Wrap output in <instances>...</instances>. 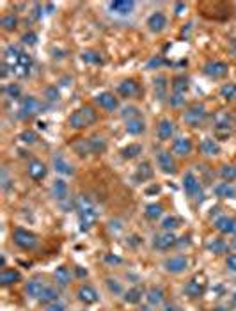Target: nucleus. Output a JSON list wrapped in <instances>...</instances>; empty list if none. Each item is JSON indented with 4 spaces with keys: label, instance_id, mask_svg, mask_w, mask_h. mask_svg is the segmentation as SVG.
Returning <instances> with one entry per match:
<instances>
[{
    "label": "nucleus",
    "instance_id": "obj_16",
    "mask_svg": "<svg viewBox=\"0 0 236 311\" xmlns=\"http://www.w3.org/2000/svg\"><path fill=\"white\" fill-rule=\"evenodd\" d=\"M27 175L34 182H41V180L47 178L48 175V167L41 162V160H30L29 166H27Z\"/></svg>",
    "mask_w": 236,
    "mask_h": 311
},
{
    "label": "nucleus",
    "instance_id": "obj_24",
    "mask_svg": "<svg viewBox=\"0 0 236 311\" xmlns=\"http://www.w3.org/2000/svg\"><path fill=\"white\" fill-rule=\"evenodd\" d=\"M199 149H201V153L204 155V157H217V155H220V151H222L219 142H217L215 139H211V137L202 139L201 144H199Z\"/></svg>",
    "mask_w": 236,
    "mask_h": 311
},
{
    "label": "nucleus",
    "instance_id": "obj_31",
    "mask_svg": "<svg viewBox=\"0 0 236 311\" xmlns=\"http://www.w3.org/2000/svg\"><path fill=\"white\" fill-rule=\"evenodd\" d=\"M124 130H126L130 135H142L146 132V123H144L142 118H135V120H128L124 124Z\"/></svg>",
    "mask_w": 236,
    "mask_h": 311
},
{
    "label": "nucleus",
    "instance_id": "obj_53",
    "mask_svg": "<svg viewBox=\"0 0 236 311\" xmlns=\"http://www.w3.org/2000/svg\"><path fill=\"white\" fill-rule=\"evenodd\" d=\"M45 96H47V100L50 103L59 102V89H57V87H48V89L45 91Z\"/></svg>",
    "mask_w": 236,
    "mask_h": 311
},
{
    "label": "nucleus",
    "instance_id": "obj_49",
    "mask_svg": "<svg viewBox=\"0 0 236 311\" xmlns=\"http://www.w3.org/2000/svg\"><path fill=\"white\" fill-rule=\"evenodd\" d=\"M82 61H84V62H87V64H101L103 62V61H101V57L98 56L96 52H84V54H82Z\"/></svg>",
    "mask_w": 236,
    "mask_h": 311
},
{
    "label": "nucleus",
    "instance_id": "obj_14",
    "mask_svg": "<svg viewBox=\"0 0 236 311\" xmlns=\"http://www.w3.org/2000/svg\"><path fill=\"white\" fill-rule=\"evenodd\" d=\"M76 299L80 301L85 306H91V304H96L100 301V295H98L96 288L91 285H82L78 290H76Z\"/></svg>",
    "mask_w": 236,
    "mask_h": 311
},
{
    "label": "nucleus",
    "instance_id": "obj_60",
    "mask_svg": "<svg viewBox=\"0 0 236 311\" xmlns=\"http://www.w3.org/2000/svg\"><path fill=\"white\" fill-rule=\"evenodd\" d=\"M76 276H78V277H87V270H84L82 267H76Z\"/></svg>",
    "mask_w": 236,
    "mask_h": 311
},
{
    "label": "nucleus",
    "instance_id": "obj_9",
    "mask_svg": "<svg viewBox=\"0 0 236 311\" xmlns=\"http://www.w3.org/2000/svg\"><path fill=\"white\" fill-rule=\"evenodd\" d=\"M229 71V66L222 61H210V62L204 64V68H202V73L206 75V77L213 78V80H219V78H224L228 75Z\"/></svg>",
    "mask_w": 236,
    "mask_h": 311
},
{
    "label": "nucleus",
    "instance_id": "obj_59",
    "mask_svg": "<svg viewBox=\"0 0 236 311\" xmlns=\"http://www.w3.org/2000/svg\"><path fill=\"white\" fill-rule=\"evenodd\" d=\"M183 11H186V4H185V2H179V4L174 5V13H176V16H181Z\"/></svg>",
    "mask_w": 236,
    "mask_h": 311
},
{
    "label": "nucleus",
    "instance_id": "obj_57",
    "mask_svg": "<svg viewBox=\"0 0 236 311\" xmlns=\"http://www.w3.org/2000/svg\"><path fill=\"white\" fill-rule=\"evenodd\" d=\"M9 187H11V180H9V176H7V171L2 169V188L9 190Z\"/></svg>",
    "mask_w": 236,
    "mask_h": 311
},
{
    "label": "nucleus",
    "instance_id": "obj_15",
    "mask_svg": "<svg viewBox=\"0 0 236 311\" xmlns=\"http://www.w3.org/2000/svg\"><path fill=\"white\" fill-rule=\"evenodd\" d=\"M96 103L107 112H114L119 109V100L114 96V93H109V91H103V93L96 94Z\"/></svg>",
    "mask_w": 236,
    "mask_h": 311
},
{
    "label": "nucleus",
    "instance_id": "obj_33",
    "mask_svg": "<svg viewBox=\"0 0 236 311\" xmlns=\"http://www.w3.org/2000/svg\"><path fill=\"white\" fill-rule=\"evenodd\" d=\"M54 277L59 286H67L69 281H71V272H69V269H66V267L60 265V267H57V269L54 270Z\"/></svg>",
    "mask_w": 236,
    "mask_h": 311
},
{
    "label": "nucleus",
    "instance_id": "obj_2",
    "mask_svg": "<svg viewBox=\"0 0 236 311\" xmlns=\"http://www.w3.org/2000/svg\"><path fill=\"white\" fill-rule=\"evenodd\" d=\"M76 210H78V224H80V231H89L96 224L100 212L94 206V203L89 197L80 196L76 199Z\"/></svg>",
    "mask_w": 236,
    "mask_h": 311
},
{
    "label": "nucleus",
    "instance_id": "obj_62",
    "mask_svg": "<svg viewBox=\"0 0 236 311\" xmlns=\"http://www.w3.org/2000/svg\"><path fill=\"white\" fill-rule=\"evenodd\" d=\"M231 306L236 308V294H233V297H231Z\"/></svg>",
    "mask_w": 236,
    "mask_h": 311
},
{
    "label": "nucleus",
    "instance_id": "obj_7",
    "mask_svg": "<svg viewBox=\"0 0 236 311\" xmlns=\"http://www.w3.org/2000/svg\"><path fill=\"white\" fill-rule=\"evenodd\" d=\"M43 105L41 102H39L36 96H25V98H21L20 102V109H18V112H20V118L21 120H30V118H34V116H38L39 112H41Z\"/></svg>",
    "mask_w": 236,
    "mask_h": 311
},
{
    "label": "nucleus",
    "instance_id": "obj_51",
    "mask_svg": "<svg viewBox=\"0 0 236 311\" xmlns=\"http://www.w3.org/2000/svg\"><path fill=\"white\" fill-rule=\"evenodd\" d=\"M186 102L185 94H177V93H173L171 94V98H169V103H171V107H174V109H179V107H183Z\"/></svg>",
    "mask_w": 236,
    "mask_h": 311
},
{
    "label": "nucleus",
    "instance_id": "obj_25",
    "mask_svg": "<svg viewBox=\"0 0 236 311\" xmlns=\"http://www.w3.org/2000/svg\"><path fill=\"white\" fill-rule=\"evenodd\" d=\"M50 192H52V197H54V199L66 201L67 199V194H69V187H67V184L64 182L62 178H57L54 184H52Z\"/></svg>",
    "mask_w": 236,
    "mask_h": 311
},
{
    "label": "nucleus",
    "instance_id": "obj_29",
    "mask_svg": "<svg viewBox=\"0 0 236 311\" xmlns=\"http://www.w3.org/2000/svg\"><path fill=\"white\" fill-rule=\"evenodd\" d=\"M213 192H215L217 197H222V199H235L236 197V187L233 184H226V182L215 185Z\"/></svg>",
    "mask_w": 236,
    "mask_h": 311
},
{
    "label": "nucleus",
    "instance_id": "obj_38",
    "mask_svg": "<svg viewBox=\"0 0 236 311\" xmlns=\"http://www.w3.org/2000/svg\"><path fill=\"white\" fill-rule=\"evenodd\" d=\"M206 249L211 254H224V252L228 251V244L224 242L222 239H211L206 244Z\"/></svg>",
    "mask_w": 236,
    "mask_h": 311
},
{
    "label": "nucleus",
    "instance_id": "obj_42",
    "mask_svg": "<svg viewBox=\"0 0 236 311\" xmlns=\"http://www.w3.org/2000/svg\"><path fill=\"white\" fill-rule=\"evenodd\" d=\"M188 91V78L186 77H176L173 80V93L177 94H186Z\"/></svg>",
    "mask_w": 236,
    "mask_h": 311
},
{
    "label": "nucleus",
    "instance_id": "obj_34",
    "mask_svg": "<svg viewBox=\"0 0 236 311\" xmlns=\"http://www.w3.org/2000/svg\"><path fill=\"white\" fill-rule=\"evenodd\" d=\"M167 77L165 75H158L155 78V93H156V98L164 100L167 96V89H169V84H167Z\"/></svg>",
    "mask_w": 236,
    "mask_h": 311
},
{
    "label": "nucleus",
    "instance_id": "obj_48",
    "mask_svg": "<svg viewBox=\"0 0 236 311\" xmlns=\"http://www.w3.org/2000/svg\"><path fill=\"white\" fill-rule=\"evenodd\" d=\"M176 228H179V219H177L176 215L165 217L164 221H162V230L164 231H173V230H176Z\"/></svg>",
    "mask_w": 236,
    "mask_h": 311
},
{
    "label": "nucleus",
    "instance_id": "obj_55",
    "mask_svg": "<svg viewBox=\"0 0 236 311\" xmlns=\"http://www.w3.org/2000/svg\"><path fill=\"white\" fill-rule=\"evenodd\" d=\"M164 64H167L165 59H162V57H153V59L148 62V68H160V66H164Z\"/></svg>",
    "mask_w": 236,
    "mask_h": 311
},
{
    "label": "nucleus",
    "instance_id": "obj_40",
    "mask_svg": "<svg viewBox=\"0 0 236 311\" xmlns=\"http://www.w3.org/2000/svg\"><path fill=\"white\" fill-rule=\"evenodd\" d=\"M146 219L149 221H156V219H160L164 215V206L160 203H151V205L146 206V212H144Z\"/></svg>",
    "mask_w": 236,
    "mask_h": 311
},
{
    "label": "nucleus",
    "instance_id": "obj_46",
    "mask_svg": "<svg viewBox=\"0 0 236 311\" xmlns=\"http://www.w3.org/2000/svg\"><path fill=\"white\" fill-rule=\"evenodd\" d=\"M18 141H21L23 144H36L38 142V133L34 132V130H23L18 135Z\"/></svg>",
    "mask_w": 236,
    "mask_h": 311
},
{
    "label": "nucleus",
    "instance_id": "obj_18",
    "mask_svg": "<svg viewBox=\"0 0 236 311\" xmlns=\"http://www.w3.org/2000/svg\"><path fill=\"white\" fill-rule=\"evenodd\" d=\"M118 93L121 94L122 98H135L140 93V85L133 80V78H126L118 85Z\"/></svg>",
    "mask_w": 236,
    "mask_h": 311
},
{
    "label": "nucleus",
    "instance_id": "obj_43",
    "mask_svg": "<svg viewBox=\"0 0 236 311\" xmlns=\"http://www.w3.org/2000/svg\"><path fill=\"white\" fill-rule=\"evenodd\" d=\"M0 25H2L4 30L11 32V30H14L18 27V18L14 14H4V16L0 18Z\"/></svg>",
    "mask_w": 236,
    "mask_h": 311
},
{
    "label": "nucleus",
    "instance_id": "obj_32",
    "mask_svg": "<svg viewBox=\"0 0 236 311\" xmlns=\"http://www.w3.org/2000/svg\"><path fill=\"white\" fill-rule=\"evenodd\" d=\"M153 175H155V171L151 169V164H149V162H142L139 167H137V173H135V182L144 184V182L151 180Z\"/></svg>",
    "mask_w": 236,
    "mask_h": 311
},
{
    "label": "nucleus",
    "instance_id": "obj_28",
    "mask_svg": "<svg viewBox=\"0 0 236 311\" xmlns=\"http://www.w3.org/2000/svg\"><path fill=\"white\" fill-rule=\"evenodd\" d=\"M21 279V274L18 269H4L0 272V285L2 286H11Z\"/></svg>",
    "mask_w": 236,
    "mask_h": 311
},
{
    "label": "nucleus",
    "instance_id": "obj_17",
    "mask_svg": "<svg viewBox=\"0 0 236 311\" xmlns=\"http://www.w3.org/2000/svg\"><path fill=\"white\" fill-rule=\"evenodd\" d=\"M52 164H54L55 173H59V175H64V176L75 175V167L62 157V153H55L54 157H52Z\"/></svg>",
    "mask_w": 236,
    "mask_h": 311
},
{
    "label": "nucleus",
    "instance_id": "obj_39",
    "mask_svg": "<svg viewBox=\"0 0 236 311\" xmlns=\"http://www.w3.org/2000/svg\"><path fill=\"white\" fill-rule=\"evenodd\" d=\"M71 148L75 149V153L78 155V157H82V158L89 157V155H93V153H91V148H89L87 139H76V141L71 144Z\"/></svg>",
    "mask_w": 236,
    "mask_h": 311
},
{
    "label": "nucleus",
    "instance_id": "obj_1",
    "mask_svg": "<svg viewBox=\"0 0 236 311\" xmlns=\"http://www.w3.org/2000/svg\"><path fill=\"white\" fill-rule=\"evenodd\" d=\"M4 64L16 78H27L32 71V57L16 45H9L5 48Z\"/></svg>",
    "mask_w": 236,
    "mask_h": 311
},
{
    "label": "nucleus",
    "instance_id": "obj_27",
    "mask_svg": "<svg viewBox=\"0 0 236 311\" xmlns=\"http://www.w3.org/2000/svg\"><path fill=\"white\" fill-rule=\"evenodd\" d=\"M89 148H91V153L93 155H103L107 151V141L105 137L100 135V133H94L87 139Z\"/></svg>",
    "mask_w": 236,
    "mask_h": 311
},
{
    "label": "nucleus",
    "instance_id": "obj_20",
    "mask_svg": "<svg viewBox=\"0 0 236 311\" xmlns=\"http://www.w3.org/2000/svg\"><path fill=\"white\" fill-rule=\"evenodd\" d=\"M213 226L222 235H236V219L228 217V215H222V217L215 219Z\"/></svg>",
    "mask_w": 236,
    "mask_h": 311
},
{
    "label": "nucleus",
    "instance_id": "obj_3",
    "mask_svg": "<svg viewBox=\"0 0 236 311\" xmlns=\"http://www.w3.org/2000/svg\"><path fill=\"white\" fill-rule=\"evenodd\" d=\"M98 121V112L94 111L93 107H80V109H76L71 116H69V120H67V124L73 128V130H84V128L91 126Z\"/></svg>",
    "mask_w": 236,
    "mask_h": 311
},
{
    "label": "nucleus",
    "instance_id": "obj_58",
    "mask_svg": "<svg viewBox=\"0 0 236 311\" xmlns=\"http://www.w3.org/2000/svg\"><path fill=\"white\" fill-rule=\"evenodd\" d=\"M47 311H66V306L62 303H54V304H48Z\"/></svg>",
    "mask_w": 236,
    "mask_h": 311
},
{
    "label": "nucleus",
    "instance_id": "obj_44",
    "mask_svg": "<svg viewBox=\"0 0 236 311\" xmlns=\"http://www.w3.org/2000/svg\"><path fill=\"white\" fill-rule=\"evenodd\" d=\"M4 93L9 100H20L21 98V87L20 84H5Z\"/></svg>",
    "mask_w": 236,
    "mask_h": 311
},
{
    "label": "nucleus",
    "instance_id": "obj_11",
    "mask_svg": "<svg viewBox=\"0 0 236 311\" xmlns=\"http://www.w3.org/2000/svg\"><path fill=\"white\" fill-rule=\"evenodd\" d=\"M164 269L171 274H181L188 269V258L185 254H174L164 261Z\"/></svg>",
    "mask_w": 236,
    "mask_h": 311
},
{
    "label": "nucleus",
    "instance_id": "obj_54",
    "mask_svg": "<svg viewBox=\"0 0 236 311\" xmlns=\"http://www.w3.org/2000/svg\"><path fill=\"white\" fill-rule=\"evenodd\" d=\"M226 267H228L229 272H236V252H233L226 258Z\"/></svg>",
    "mask_w": 236,
    "mask_h": 311
},
{
    "label": "nucleus",
    "instance_id": "obj_47",
    "mask_svg": "<svg viewBox=\"0 0 236 311\" xmlns=\"http://www.w3.org/2000/svg\"><path fill=\"white\" fill-rule=\"evenodd\" d=\"M105 285H107V288H109L110 294H114V295L124 294V292H122V285L118 281V279H114V277H107V279H105Z\"/></svg>",
    "mask_w": 236,
    "mask_h": 311
},
{
    "label": "nucleus",
    "instance_id": "obj_26",
    "mask_svg": "<svg viewBox=\"0 0 236 311\" xmlns=\"http://www.w3.org/2000/svg\"><path fill=\"white\" fill-rule=\"evenodd\" d=\"M174 132H176V124L171 120H162L156 126V135L160 137L162 141H169L174 135Z\"/></svg>",
    "mask_w": 236,
    "mask_h": 311
},
{
    "label": "nucleus",
    "instance_id": "obj_36",
    "mask_svg": "<svg viewBox=\"0 0 236 311\" xmlns=\"http://www.w3.org/2000/svg\"><path fill=\"white\" fill-rule=\"evenodd\" d=\"M39 303L41 304H54V303H59V292H57V288H54V286H47L45 288V292H43V295L39 297Z\"/></svg>",
    "mask_w": 236,
    "mask_h": 311
},
{
    "label": "nucleus",
    "instance_id": "obj_30",
    "mask_svg": "<svg viewBox=\"0 0 236 311\" xmlns=\"http://www.w3.org/2000/svg\"><path fill=\"white\" fill-rule=\"evenodd\" d=\"M146 299H148L149 306H160L165 299L164 288H162V286H151L148 290V294H146Z\"/></svg>",
    "mask_w": 236,
    "mask_h": 311
},
{
    "label": "nucleus",
    "instance_id": "obj_35",
    "mask_svg": "<svg viewBox=\"0 0 236 311\" xmlns=\"http://www.w3.org/2000/svg\"><path fill=\"white\" fill-rule=\"evenodd\" d=\"M124 303L126 304H139L140 301H142V295H144V292H142V288H139V286H133V288H130V290H126L124 292Z\"/></svg>",
    "mask_w": 236,
    "mask_h": 311
},
{
    "label": "nucleus",
    "instance_id": "obj_4",
    "mask_svg": "<svg viewBox=\"0 0 236 311\" xmlns=\"http://www.w3.org/2000/svg\"><path fill=\"white\" fill-rule=\"evenodd\" d=\"M13 244L21 251H32L38 248V235H34L32 231L25 230V228H16L13 231Z\"/></svg>",
    "mask_w": 236,
    "mask_h": 311
},
{
    "label": "nucleus",
    "instance_id": "obj_12",
    "mask_svg": "<svg viewBox=\"0 0 236 311\" xmlns=\"http://www.w3.org/2000/svg\"><path fill=\"white\" fill-rule=\"evenodd\" d=\"M213 126L222 135H226V133L229 135V132L235 126V120H233V116L229 112H217L215 118H213Z\"/></svg>",
    "mask_w": 236,
    "mask_h": 311
},
{
    "label": "nucleus",
    "instance_id": "obj_64",
    "mask_svg": "<svg viewBox=\"0 0 236 311\" xmlns=\"http://www.w3.org/2000/svg\"><path fill=\"white\" fill-rule=\"evenodd\" d=\"M233 52H235V56H236V41L233 43Z\"/></svg>",
    "mask_w": 236,
    "mask_h": 311
},
{
    "label": "nucleus",
    "instance_id": "obj_52",
    "mask_svg": "<svg viewBox=\"0 0 236 311\" xmlns=\"http://www.w3.org/2000/svg\"><path fill=\"white\" fill-rule=\"evenodd\" d=\"M21 43H23V45H29V47H34V45L38 43V34L32 32V30H30V32H25V34L21 36Z\"/></svg>",
    "mask_w": 236,
    "mask_h": 311
},
{
    "label": "nucleus",
    "instance_id": "obj_61",
    "mask_svg": "<svg viewBox=\"0 0 236 311\" xmlns=\"http://www.w3.org/2000/svg\"><path fill=\"white\" fill-rule=\"evenodd\" d=\"M160 190V187H151V188H148V194H153V192H158Z\"/></svg>",
    "mask_w": 236,
    "mask_h": 311
},
{
    "label": "nucleus",
    "instance_id": "obj_5",
    "mask_svg": "<svg viewBox=\"0 0 236 311\" xmlns=\"http://www.w3.org/2000/svg\"><path fill=\"white\" fill-rule=\"evenodd\" d=\"M208 116V111L206 107L202 105V103H195V105L188 107L185 111V114H183V121H185L188 126H199V124L204 123V120H206Z\"/></svg>",
    "mask_w": 236,
    "mask_h": 311
},
{
    "label": "nucleus",
    "instance_id": "obj_63",
    "mask_svg": "<svg viewBox=\"0 0 236 311\" xmlns=\"http://www.w3.org/2000/svg\"><path fill=\"white\" fill-rule=\"evenodd\" d=\"M231 248H235V249H236V235L233 237V240H231Z\"/></svg>",
    "mask_w": 236,
    "mask_h": 311
},
{
    "label": "nucleus",
    "instance_id": "obj_23",
    "mask_svg": "<svg viewBox=\"0 0 236 311\" xmlns=\"http://www.w3.org/2000/svg\"><path fill=\"white\" fill-rule=\"evenodd\" d=\"M165 27H167V16H165L162 11H156V13H153L151 16L148 18V29L151 30V32H155V34L162 32Z\"/></svg>",
    "mask_w": 236,
    "mask_h": 311
},
{
    "label": "nucleus",
    "instance_id": "obj_22",
    "mask_svg": "<svg viewBox=\"0 0 236 311\" xmlns=\"http://www.w3.org/2000/svg\"><path fill=\"white\" fill-rule=\"evenodd\" d=\"M173 153L177 157H188L192 153V141L188 137H177L173 141Z\"/></svg>",
    "mask_w": 236,
    "mask_h": 311
},
{
    "label": "nucleus",
    "instance_id": "obj_10",
    "mask_svg": "<svg viewBox=\"0 0 236 311\" xmlns=\"http://www.w3.org/2000/svg\"><path fill=\"white\" fill-rule=\"evenodd\" d=\"M174 246H177V237L173 231H164V233L153 237V248L156 251H169Z\"/></svg>",
    "mask_w": 236,
    "mask_h": 311
},
{
    "label": "nucleus",
    "instance_id": "obj_8",
    "mask_svg": "<svg viewBox=\"0 0 236 311\" xmlns=\"http://www.w3.org/2000/svg\"><path fill=\"white\" fill-rule=\"evenodd\" d=\"M183 190L186 192L188 197H194V199H201L202 197V188H201V182L197 180V176L194 173H185L183 176Z\"/></svg>",
    "mask_w": 236,
    "mask_h": 311
},
{
    "label": "nucleus",
    "instance_id": "obj_45",
    "mask_svg": "<svg viewBox=\"0 0 236 311\" xmlns=\"http://www.w3.org/2000/svg\"><path fill=\"white\" fill-rule=\"evenodd\" d=\"M220 96L224 100H236V84H224L220 87Z\"/></svg>",
    "mask_w": 236,
    "mask_h": 311
},
{
    "label": "nucleus",
    "instance_id": "obj_6",
    "mask_svg": "<svg viewBox=\"0 0 236 311\" xmlns=\"http://www.w3.org/2000/svg\"><path fill=\"white\" fill-rule=\"evenodd\" d=\"M206 285H208L206 276H204V274H197V276H194L188 283H186L183 292H185V295L188 299H199V297H202L204 292H206Z\"/></svg>",
    "mask_w": 236,
    "mask_h": 311
},
{
    "label": "nucleus",
    "instance_id": "obj_56",
    "mask_svg": "<svg viewBox=\"0 0 236 311\" xmlns=\"http://www.w3.org/2000/svg\"><path fill=\"white\" fill-rule=\"evenodd\" d=\"M105 263H109V265H121L122 263V260L119 258V256H116V254H105Z\"/></svg>",
    "mask_w": 236,
    "mask_h": 311
},
{
    "label": "nucleus",
    "instance_id": "obj_13",
    "mask_svg": "<svg viewBox=\"0 0 236 311\" xmlns=\"http://www.w3.org/2000/svg\"><path fill=\"white\" fill-rule=\"evenodd\" d=\"M156 164H158L164 175H174L176 173V162H174V157L171 155V151H158L156 153Z\"/></svg>",
    "mask_w": 236,
    "mask_h": 311
},
{
    "label": "nucleus",
    "instance_id": "obj_37",
    "mask_svg": "<svg viewBox=\"0 0 236 311\" xmlns=\"http://www.w3.org/2000/svg\"><path fill=\"white\" fill-rule=\"evenodd\" d=\"M140 153H142V144H139V142L128 144L126 148L121 149V157L124 158V160H133V158L139 157Z\"/></svg>",
    "mask_w": 236,
    "mask_h": 311
},
{
    "label": "nucleus",
    "instance_id": "obj_19",
    "mask_svg": "<svg viewBox=\"0 0 236 311\" xmlns=\"http://www.w3.org/2000/svg\"><path fill=\"white\" fill-rule=\"evenodd\" d=\"M47 283L43 281L41 277H32V279H29V281L25 283V292L29 297L32 299H38L43 295V292H45V288H47Z\"/></svg>",
    "mask_w": 236,
    "mask_h": 311
},
{
    "label": "nucleus",
    "instance_id": "obj_41",
    "mask_svg": "<svg viewBox=\"0 0 236 311\" xmlns=\"http://www.w3.org/2000/svg\"><path fill=\"white\" fill-rule=\"evenodd\" d=\"M219 175H220V178H222V182L231 184V182L236 180V167L235 166H222L219 171Z\"/></svg>",
    "mask_w": 236,
    "mask_h": 311
},
{
    "label": "nucleus",
    "instance_id": "obj_50",
    "mask_svg": "<svg viewBox=\"0 0 236 311\" xmlns=\"http://www.w3.org/2000/svg\"><path fill=\"white\" fill-rule=\"evenodd\" d=\"M121 116L124 118V120H135V118H140V111L137 109V107H124L121 112Z\"/></svg>",
    "mask_w": 236,
    "mask_h": 311
},
{
    "label": "nucleus",
    "instance_id": "obj_21",
    "mask_svg": "<svg viewBox=\"0 0 236 311\" xmlns=\"http://www.w3.org/2000/svg\"><path fill=\"white\" fill-rule=\"evenodd\" d=\"M109 9L118 16H128V14L133 13L135 2H131V0H116V2H110Z\"/></svg>",
    "mask_w": 236,
    "mask_h": 311
}]
</instances>
